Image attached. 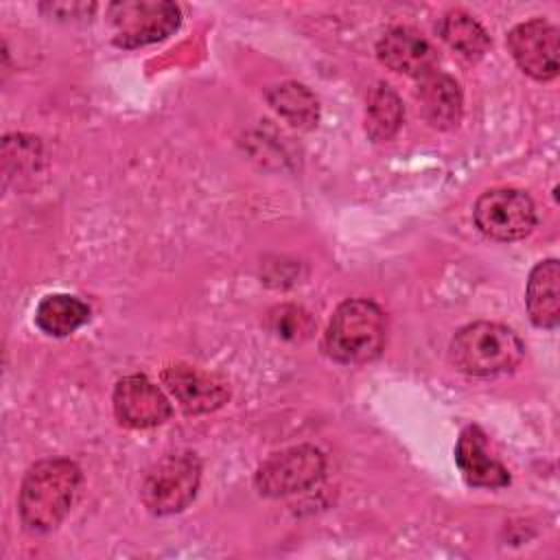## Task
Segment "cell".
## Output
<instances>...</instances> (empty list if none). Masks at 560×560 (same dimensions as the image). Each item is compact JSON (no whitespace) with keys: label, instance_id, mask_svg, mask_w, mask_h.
Instances as JSON below:
<instances>
[{"label":"cell","instance_id":"cell-12","mask_svg":"<svg viewBox=\"0 0 560 560\" xmlns=\"http://www.w3.org/2000/svg\"><path fill=\"white\" fill-rule=\"evenodd\" d=\"M457 468L468 486L475 488H503L510 483V475L501 462L490 457L486 433L479 427H466L459 433L455 446Z\"/></svg>","mask_w":560,"mask_h":560},{"label":"cell","instance_id":"cell-7","mask_svg":"<svg viewBox=\"0 0 560 560\" xmlns=\"http://www.w3.org/2000/svg\"><path fill=\"white\" fill-rule=\"evenodd\" d=\"M477 228L494 241L525 238L536 225V210L518 188H492L479 195L472 208Z\"/></svg>","mask_w":560,"mask_h":560},{"label":"cell","instance_id":"cell-5","mask_svg":"<svg viewBox=\"0 0 560 560\" xmlns=\"http://www.w3.org/2000/svg\"><path fill=\"white\" fill-rule=\"evenodd\" d=\"M107 22L116 46L138 48L175 33L182 11L168 0H122L107 7Z\"/></svg>","mask_w":560,"mask_h":560},{"label":"cell","instance_id":"cell-8","mask_svg":"<svg viewBox=\"0 0 560 560\" xmlns=\"http://www.w3.org/2000/svg\"><path fill=\"white\" fill-rule=\"evenodd\" d=\"M508 48L518 68L536 81H549L558 74V28L542 18L514 26L508 35Z\"/></svg>","mask_w":560,"mask_h":560},{"label":"cell","instance_id":"cell-15","mask_svg":"<svg viewBox=\"0 0 560 560\" xmlns=\"http://www.w3.org/2000/svg\"><path fill=\"white\" fill-rule=\"evenodd\" d=\"M90 319V306L74 295H46L35 311V324L50 337H68Z\"/></svg>","mask_w":560,"mask_h":560},{"label":"cell","instance_id":"cell-2","mask_svg":"<svg viewBox=\"0 0 560 560\" xmlns=\"http://www.w3.org/2000/svg\"><path fill=\"white\" fill-rule=\"evenodd\" d=\"M387 339V319L372 300H346L332 313L324 350L339 363H368L376 359Z\"/></svg>","mask_w":560,"mask_h":560},{"label":"cell","instance_id":"cell-3","mask_svg":"<svg viewBox=\"0 0 560 560\" xmlns=\"http://www.w3.org/2000/svg\"><path fill=\"white\" fill-rule=\"evenodd\" d=\"M525 354L521 337L497 322H475L459 328L451 341L453 365L468 376L512 372Z\"/></svg>","mask_w":560,"mask_h":560},{"label":"cell","instance_id":"cell-14","mask_svg":"<svg viewBox=\"0 0 560 560\" xmlns=\"http://www.w3.org/2000/svg\"><path fill=\"white\" fill-rule=\"evenodd\" d=\"M525 304L529 319L538 328H556L560 324V265L556 258L538 262L527 280Z\"/></svg>","mask_w":560,"mask_h":560},{"label":"cell","instance_id":"cell-9","mask_svg":"<svg viewBox=\"0 0 560 560\" xmlns=\"http://www.w3.org/2000/svg\"><path fill=\"white\" fill-rule=\"evenodd\" d=\"M114 413L125 427L149 429L168 420L173 409L155 383L142 374H129L114 387Z\"/></svg>","mask_w":560,"mask_h":560},{"label":"cell","instance_id":"cell-11","mask_svg":"<svg viewBox=\"0 0 560 560\" xmlns=\"http://www.w3.org/2000/svg\"><path fill=\"white\" fill-rule=\"evenodd\" d=\"M376 55L383 66L394 72L422 79L438 66L435 48L413 28H389L376 44Z\"/></svg>","mask_w":560,"mask_h":560},{"label":"cell","instance_id":"cell-4","mask_svg":"<svg viewBox=\"0 0 560 560\" xmlns=\"http://www.w3.org/2000/svg\"><path fill=\"white\" fill-rule=\"evenodd\" d=\"M201 462L190 451L168 453L158 459L140 486V499L153 514L182 512L197 494Z\"/></svg>","mask_w":560,"mask_h":560},{"label":"cell","instance_id":"cell-13","mask_svg":"<svg viewBox=\"0 0 560 560\" xmlns=\"http://www.w3.org/2000/svg\"><path fill=\"white\" fill-rule=\"evenodd\" d=\"M416 96L422 116L438 129H453L462 118V90L457 81L440 70L418 79Z\"/></svg>","mask_w":560,"mask_h":560},{"label":"cell","instance_id":"cell-10","mask_svg":"<svg viewBox=\"0 0 560 560\" xmlns=\"http://www.w3.org/2000/svg\"><path fill=\"white\" fill-rule=\"evenodd\" d=\"M162 381L186 413L214 411L230 398L228 383L221 376L186 363L168 365Z\"/></svg>","mask_w":560,"mask_h":560},{"label":"cell","instance_id":"cell-19","mask_svg":"<svg viewBox=\"0 0 560 560\" xmlns=\"http://www.w3.org/2000/svg\"><path fill=\"white\" fill-rule=\"evenodd\" d=\"M269 328L282 339L300 341L311 335L313 319L304 308L293 304H282L269 313Z\"/></svg>","mask_w":560,"mask_h":560},{"label":"cell","instance_id":"cell-6","mask_svg":"<svg viewBox=\"0 0 560 560\" xmlns=\"http://www.w3.org/2000/svg\"><path fill=\"white\" fill-rule=\"evenodd\" d=\"M326 470L324 453L311 444H300L273 453L256 470V488L265 497H287L313 488Z\"/></svg>","mask_w":560,"mask_h":560},{"label":"cell","instance_id":"cell-16","mask_svg":"<svg viewBox=\"0 0 560 560\" xmlns=\"http://www.w3.org/2000/svg\"><path fill=\"white\" fill-rule=\"evenodd\" d=\"M402 122V103L387 83H376L368 94L365 131L372 140L383 142L396 136Z\"/></svg>","mask_w":560,"mask_h":560},{"label":"cell","instance_id":"cell-17","mask_svg":"<svg viewBox=\"0 0 560 560\" xmlns=\"http://www.w3.org/2000/svg\"><path fill=\"white\" fill-rule=\"evenodd\" d=\"M440 33H442V39L466 59H479L490 48V37L486 28L472 15L459 9L448 11L442 18Z\"/></svg>","mask_w":560,"mask_h":560},{"label":"cell","instance_id":"cell-1","mask_svg":"<svg viewBox=\"0 0 560 560\" xmlns=\"http://www.w3.org/2000/svg\"><path fill=\"white\" fill-rule=\"evenodd\" d=\"M81 481V470L66 457L33 464L22 479L18 510L28 532H50L68 514Z\"/></svg>","mask_w":560,"mask_h":560},{"label":"cell","instance_id":"cell-18","mask_svg":"<svg viewBox=\"0 0 560 560\" xmlns=\"http://www.w3.org/2000/svg\"><path fill=\"white\" fill-rule=\"evenodd\" d=\"M267 101L293 127L311 129L313 125H317V118H319L317 98L302 83L284 81L280 85H273L267 92Z\"/></svg>","mask_w":560,"mask_h":560}]
</instances>
